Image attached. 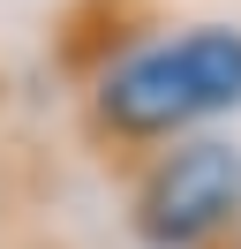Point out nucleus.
I'll use <instances>...</instances> for the list:
<instances>
[{"mask_svg":"<svg viewBox=\"0 0 241 249\" xmlns=\"http://www.w3.org/2000/svg\"><path fill=\"white\" fill-rule=\"evenodd\" d=\"M234 106H241V23H181V31L136 38L120 61H105L83 83L75 136L105 174L128 181L151 151L196 136Z\"/></svg>","mask_w":241,"mask_h":249,"instance_id":"nucleus-1","label":"nucleus"},{"mask_svg":"<svg viewBox=\"0 0 241 249\" xmlns=\"http://www.w3.org/2000/svg\"><path fill=\"white\" fill-rule=\"evenodd\" d=\"M128 234L143 249H204L241 219V143L181 136L128 174Z\"/></svg>","mask_w":241,"mask_h":249,"instance_id":"nucleus-2","label":"nucleus"},{"mask_svg":"<svg viewBox=\"0 0 241 249\" xmlns=\"http://www.w3.org/2000/svg\"><path fill=\"white\" fill-rule=\"evenodd\" d=\"M60 196V166L53 151H45L38 136H23V128L0 121V242H23V234H38L45 204Z\"/></svg>","mask_w":241,"mask_h":249,"instance_id":"nucleus-3","label":"nucleus"},{"mask_svg":"<svg viewBox=\"0 0 241 249\" xmlns=\"http://www.w3.org/2000/svg\"><path fill=\"white\" fill-rule=\"evenodd\" d=\"M204 249H241V219H234V227L219 234V242H204Z\"/></svg>","mask_w":241,"mask_h":249,"instance_id":"nucleus-4","label":"nucleus"},{"mask_svg":"<svg viewBox=\"0 0 241 249\" xmlns=\"http://www.w3.org/2000/svg\"><path fill=\"white\" fill-rule=\"evenodd\" d=\"M0 249H45V242H38V234H23V242H0Z\"/></svg>","mask_w":241,"mask_h":249,"instance_id":"nucleus-5","label":"nucleus"},{"mask_svg":"<svg viewBox=\"0 0 241 249\" xmlns=\"http://www.w3.org/2000/svg\"><path fill=\"white\" fill-rule=\"evenodd\" d=\"M0 106H8V76H0Z\"/></svg>","mask_w":241,"mask_h":249,"instance_id":"nucleus-6","label":"nucleus"}]
</instances>
